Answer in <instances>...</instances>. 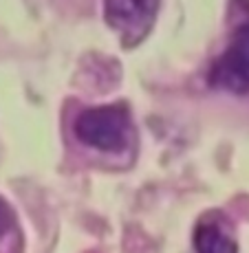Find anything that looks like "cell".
<instances>
[{
    "mask_svg": "<svg viewBox=\"0 0 249 253\" xmlns=\"http://www.w3.org/2000/svg\"><path fill=\"white\" fill-rule=\"evenodd\" d=\"M194 249L197 253H238V245L232 231L212 216L201 220L194 229Z\"/></svg>",
    "mask_w": 249,
    "mask_h": 253,
    "instance_id": "4",
    "label": "cell"
},
{
    "mask_svg": "<svg viewBox=\"0 0 249 253\" xmlns=\"http://www.w3.org/2000/svg\"><path fill=\"white\" fill-rule=\"evenodd\" d=\"M11 227H13V211H11V207L0 198V238L11 229Z\"/></svg>",
    "mask_w": 249,
    "mask_h": 253,
    "instance_id": "5",
    "label": "cell"
},
{
    "mask_svg": "<svg viewBox=\"0 0 249 253\" xmlns=\"http://www.w3.org/2000/svg\"><path fill=\"white\" fill-rule=\"evenodd\" d=\"M73 130L82 143L101 152H117L128 143L133 124L124 106H95L77 115Z\"/></svg>",
    "mask_w": 249,
    "mask_h": 253,
    "instance_id": "1",
    "label": "cell"
},
{
    "mask_svg": "<svg viewBox=\"0 0 249 253\" xmlns=\"http://www.w3.org/2000/svg\"><path fill=\"white\" fill-rule=\"evenodd\" d=\"M106 20L126 42H137L152 27L159 0H106Z\"/></svg>",
    "mask_w": 249,
    "mask_h": 253,
    "instance_id": "3",
    "label": "cell"
},
{
    "mask_svg": "<svg viewBox=\"0 0 249 253\" xmlns=\"http://www.w3.org/2000/svg\"><path fill=\"white\" fill-rule=\"evenodd\" d=\"M207 82L218 90L249 92V22L234 29L225 51L212 62Z\"/></svg>",
    "mask_w": 249,
    "mask_h": 253,
    "instance_id": "2",
    "label": "cell"
}]
</instances>
